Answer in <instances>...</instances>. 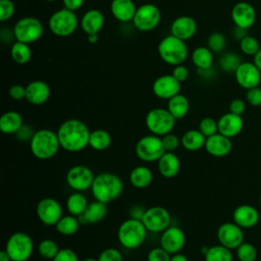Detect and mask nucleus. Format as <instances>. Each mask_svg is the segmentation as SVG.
I'll list each match as a JSON object with an SVG mask.
<instances>
[{
    "mask_svg": "<svg viewBox=\"0 0 261 261\" xmlns=\"http://www.w3.org/2000/svg\"><path fill=\"white\" fill-rule=\"evenodd\" d=\"M90 134L88 125L77 118L66 119L57 129L60 147L70 153L80 152L89 146Z\"/></svg>",
    "mask_w": 261,
    "mask_h": 261,
    "instance_id": "nucleus-1",
    "label": "nucleus"
},
{
    "mask_svg": "<svg viewBox=\"0 0 261 261\" xmlns=\"http://www.w3.org/2000/svg\"><path fill=\"white\" fill-rule=\"evenodd\" d=\"M123 191L120 177L111 172H102L95 176L91 192L95 200L108 204L116 200Z\"/></svg>",
    "mask_w": 261,
    "mask_h": 261,
    "instance_id": "nucleus-2",
    "label": "nucleus"
},
{
    "mask_svg": "<svg viewBox=\"0 0 261 261\" xmlns=\"http://www.w3.org/2000/svg\"><path fill=\"white\" fill-rule=\"evenodd\" d=\"M29 143L32 154L41 160L51 159L61 148L57 133L48 128L36 130Z\"/></svg>",
    "mask_w": 261,
    "mask_h": 261,
    "instance_id": "nucleus-3",
    "label": "nucleus"
},
{
    "mask_svg": "<svg viewBox=\"0 0 261 261\" xmlns=\"http://www.w3.org/2000/svg\"><path fill=\"white\" fill-rule=\"evenodd\" d=\"M147 231L142 220L129 217L120 223L117 229V240L123 248L135 250L143 245Z\"/></svg>",
    "mask_w": 261,
    "mask_h": 261,
    "instance_id": "nucleus-4",
    "label": "nucleus"
},
{
    "mask_svg": "<svg viewBox=\"0 0 261 261\" xmlns=\"http://www.w3.org/2000/svg\"><path fill=\"white\" fill-rule=\"evenodd\" d=\"M158 54L160 58L169 65H179L188 57L189 50L186 41L178 39L171 34L164 37L158 44Z\"/></svg>",
    "mask_w": 261,
    "mask_h": 261,
    "instance_id": "nucleus-5",
    "label": "nucleus"
},
{
    "mask_svg": "<svg viewBox=\"0 0 261 261\" xmlns=\"http://www.w3.org/2000/svg\"><path fill=\"white\" fill-rule=\"evenodd\" d=\"M48 24L53 35L65 38L75 32L79 25V19L74 11L63 7L51 14Z\"/></svg>",
    "mask_w": 261,
    "mask_h": 261,
    "instance_id": "nucleus-6",
    "label": "nucleus"
},
{
    "mask_svg": "<svg viewBox=\"0 0 261 261\" xmlns=\"http://www.w3.org/2000/svg\"><path fill=\"white\" fill-rule=\"evenodd\" d=\"M5 250L12 261H28L34 252V242L27 232L16 231L8 238Z\"/></svg>",
    "mask_w": 261,
    "mask_h": 261,
    "instance_id": "nucleus-7",
    "label": "nucleus"
},
{
    "mask_svg": "<svg viewBox=\"0 0 261 261\" xmlns=\"http://www.w3.org/2000/svg\"><path fill=\"white\" fill-rule=\"evenodd\" d=\"M175 118L167 110V108H153L151 109L145 118L146 126L153 135L162 137L171 133L175 124Z\"/></svg>",
    "mask_w": 261,
    "mask_h": 261,
    "instance_id": "nucleus-8",
    "label": "nucleus"
},
{
    "mask_svg": "<svg viewBox=\"0 0 261 261\" xmlns=\"http://www.w3.org/2000/svg\"><path fill=\"white\" fill-rule=\"evenodd\" d=\"M165 152L161 137L153 134L142 137L135 146L137 157L148 163L157 162Z\"/></svg>",
    "mask_w": 261,
    "mask_h": 261,
    "instance_id": "nucleus-9",
    "label": "nucleus"
},
{
    "mask_svg": "<svg viewBox=\"0 0 261 261\" xmlns=\"http://www.w3.org/2000/svg\"><path fill=\"white\" fill-rule=\"evenodd\" d=\"M12 30L16 41L32 44L42 37L44 27L39 18L35 16H23L15 22Z\"/></svg>",
    "mask_w": 261,
    "mask_h": 261,
    "instance_id": "nucleus-10",
    "label": "nucleus"
},
{
    "mask_svg": "<svg viewBox=\"0 0 261 261\" xmlns=\"http://www.w3.org/2000/svg\"><path fill=\"white\" fill-rule=\"evenodd\" d=\"M161 19L159 8L152 3H145L137 8L133 18L134 27L140 32H150L157 28Z\"/></svg>",
    "mask_w": 261,
    "mask_h": 261,
    "instance_id": "nucleus-11",
    "label": "nucleus"
},
{
    "mask_svg": "<svg viewBox=\"0 0 261 261\" xmlns=\"http://www.w3.org/2000/svg\"><path fill=\"white\" fill-rule=\"evenodd\" d=\"M142 222L150 232H162L170 225L171 216L169 211L162 206H152L145 210Z\"/></svg>",
    "mask_w": 261,
    "mask_h": 261,
    "instance_id": "nucleus-12",
    "label": "nucleus"
},
{
    "mask_svg": "<svg viewBox=\"0 0 261 261\" xmlns=\"http://www.w3.org/2000/svg\"><path fill=\"white\" fill-rule=\"evenodd\" d=\"M36 213L39 220L47 226H55L59 219L63 216L60 203L53 198L41 199L36 207Z\"/></svg>",
    "mask_w": 261,
    "mask_h": 261,
    "instance_id": "nucleus-13",
    "label": "nucleus"
},
{
    "mask_svg": "<svg viewBox=\"0 0 261 261\" xmlns=\"http://www.w3.org/2000/svg\"><path fill=\"white\" fill-rule=\"evenodd\" d=\"M95 175L86 165H74L66 173L67 185L75 192H84L91 189Z\"/></svg>",
    "mask_w": 261,
    "mask_h": 261,
    "instance_id": "nucleus-14",
    "label": "nucleus"
},
{
    "mask_svg": "<svg viewBox=\"0 0 261 261\" xmlns=\"http://www.w3.org/2000/svg\"><path fill=\"white\" fill-rule=\"evenodd\" d=\"M234 79L240 87L249 90L259 86L261 82V71L254 62L243 61L234 71Z\"/></svg>",
    "mask_w": 261,
    "mask_h": 261,
    "instance_id": "nucleus-15",
    "label": "nucleus"
},
{
    "mask_svg": "<svg viewBox=\"0 0 261 261\" xmlns=\"http://www.w3.org/2000/svg\"><path fill=\"white\" fill-rule=\"evenodd\" d=\"M217 239L220 245L233 250L244 243V232L234 222H224L217 229Z\"/></svg>",
    "mask_w": 261,
    "mask_h": 261,
    "instance_id": "nucleus-16",
    "label": "nucleus"
},
{
    "mask_svg": "<svg viewBox=\"0 0 261 261\" xmlns=\"http://www.w3.org/2000/svg\"><path fill=\"white\" fill-rule=\"evenodd\" d=\"M186 244V234L181 228L176 225H169L164 229L160 237V247L170 255L179 253Z\"/></svg>",
    "mask_w": 261,
    "mask_h": 261,
    "instance_id": "nucleus-17",
    "label": "nucleus"
},
{
    "mask_svg": "<svg viewBox=\"0 0 261 261\" xmlns=\"http://www.w3.org/2000/svg\"><path fill=\"white\" fill-rule=\"evenodd\" d=\"M231 20L236 27L249 30L256 21L255 8L246 1H240L233 5L230 12Z\"/></svg>",
    "mask_w": 261,
    "mask_h": 261,
    "instance_id": "nucleus-18",
    "label": "nucleus"
},
{
    "mask_svg": "<svg viewBox=\"0 0 261 261\" xmlns=\"http://www.w3.org/2000/svg\"><path fill=\"white\" fill-rule=\"evenodd\" d=\"M152 91L156 97L168 100L179 93L180 83L172 74H163L153 82Z\"/></svg>",
    "mask_w": 261,
    "mask_h": 261,
    "instance_id": "nucleus-19",
    "label": "nucleus"
},
{
    "mask_svg": "<svg viewBox=\"0 0 261 261\" xmlns=\"http://www.w3.org/2000/svg\"><path fill=\"white\" fill-rule=\"evenodd\" d=\"M197 21L188 15L176 17L170 25V34L184 41L190 40L197 33Z\"/></svg>",
    "mask_w": 261,
    "mask_h": 261,
    "instance_id": "nucleus-20",
    "label": "nucleus"
},
{
    "mask_svg": "<svg viewBox=\"0 0 261 261\" xmlns=\"http://www.w3.org/2000/svg\"><path fill=\"white\" fill-rule=\"evenodd\" d=\"M51 90L44 81H33L25 86V100L32 105H42L50 97Z\"/></svg>",
    "mask_w": 261,
    "mask_h": 261,
    "instance_id": "nucleus-21",
    "label": "nucleus"
},
{
    "mask_svg": "<svg viewBox=\"0 0 261 261\" xmlns=\"http://www.w3.org/2000/svg\"><path fill=\"white\" fill-rule=\"evenodd\" d=\"M218 133L231 139L238 136L244 126V120L242 115H238L231 112H227L220 116L217 120Z\"/></svg>",
    "mask_w": 261,
    "mask_h": 261,
    "instance_id": "nucleus-22",
    "label": "nucleus"
},
{
    "mask_svg": "<svg viewBox=\"0 0 261 261\" xmlns=\"http://www.w3.org/2000/svg\"><path fill=\"white\" fill-rule=\"evenodd\" d=\"M204 148L211 156L223 157L231 151L232 144L229 138L217 133L206 139Z\"/></svg>",
    "mask_w": 261,
    "mask_h": 261,
    "instance_id": "nucleus-23",
    "label": "nucleus"
},
{
    "mask_svg": "<svg viewBox=\"0 0 261 261\" xmlns=\"http://www.w3.org/2000/svg\"><path fill=\"white\" fill-rule=\"evenodd\" d=\"M232 219L242 228H251L258 223L259 212L251 205H240L233 210Z\"/></svg>",
    "mask_w": 261,
    "mask_h": 261,
    "instance_id": "nucleus-24",
    "label": "nucleus"
},
{
    "mask_svg": "<svg viewBox=\"0 0 261 261\" xmlns=\"http://www.w3.org/2000/svg\"><path fill=\"white\" fill-rule=\"evenodd\" d=\"M137 8L133 0H112L110 3L111 14L122 23L133 21Z\"/></svg>",
    "mask_w": 261,
    "mask_h": 261,
    "instance_id": "nucleus-25",
    "label": "nucleus"
},
{
    "mask_svg": "<svg viewBox=\"0 0 261 261\" xmlns=\"http://www.w3.org/2000/svg\"><path fill=\"white\" fill-rule=\"evenodd\" d=\"M105 22L103 13L98 9H90L84 13L81 19V27L86 35L98 34Z\"/></svg>",
    "mask_w": 261,
    "mask_h": 261,
    "instance_id": "nucleus-26",
    "label": "nucleus"
},
{
    "mask_svg": "<svg viewBox=\"0 0 261 261\" xmlns=\"http://www.w3.org/2000/svg\"><path fill=\"white\" fill-rule=\"evenodd\" d=\"M159 173L166 178H172L177 175L180 169V161L173 152H165L157 161Z\"/></svg>",
    "mask_w": 261,
    "mask_h": 261,
    "instance_id": "nucleus-27",
    "label": "nucleus"
},
{
    "mask_svg": "<svg viewBox=\"0 0 261 261\" xmlns=\"http://www.w3.org/2000/svg\"><path fill=\"white\" fill-rule=\"evenodd\" d=\"M22 124V117L17 111H7L0 117V130L5 135L15 134Z\"/></svg>",
    "mask_w": 261,
    "mask_h": 261,
    "instance_id": "nucleus-28",
    "label": "nucleus"
},
{
    "mask_svg": "<svg viewBox=\"0 0 261 261\" xmlns=\"http://www.w3.org/2000/svg\"><path fill=\"white\" fill-rule=\"evenodd\" d=\"M107 214V204L95 200L94 202L89 203L85 212L81 217L85 223H98L104 219Z\"/></svg>",
    "mask_w": 261,
    "mask_h": 261,
    "instance_id": "nucleus-29",
    "label": "nucleus"
},
{
    "mask_svg": "<svg viewBox=\"0 0 261 261\" xmlns=\"http://www.w3.org/2000/svg\"><path fill=\"white\" fill-rule=\"evenodd\" d=\"M129 181L137 189H145L152 182L153 173L151 169L145 165H139L129 172Z\"/></svg>",
    "mask_w": 261,
    "mask_h": 261,
    "instance_id": "nucleus-30",
    "label": "nucleus"
},
{
    "mask_svg": "<svg viewBox=\"0 0 261 261\" xmlns=\"http://www.w3.org/2000/svg\"><path fill=\"white\" fill-rule=\"evenodd\" d=\"M206 137L199 129H189L180 138V144L188 151H198L205 147Z\"/></svg>",
    "mask_w": 261,
    "mask_h": 261,
    "instance_id": "nucleus-31",
    "label": "nucleus"
},
{
    "mask_svg": "<svg viewBox=\"0 0 261 261\" xmlns=\"http://www.w3.org/2000/svg\"><path fill=\"white\" fill-rule=\"evenodd\" d=\"M190 109V103L185 95L177 94L167 100V110L175 119L184 118Z\"/></svg>",
    "mask_w": 261,
    "mask_h": 261,
    "instance_id": "nucleus-32",
    "label": "nucleus"
},
{
    "mask_svg": "<svg viewBox=\"0 0 261 261\" xmlns=\"http://www.w3.org/2000/svg\"><path fill=\"white\" fill-rule=\"evenodd\" d=\"M191 59L198 70L208 69L211 68L213 64V52L208 47L200 46L193 50Z\"/></svg>",
    "mask_w": 261,
    "mask_h": 261,
    "instance_id": "nucleus-33",
    "label": "nucleus"
},
{
    "mask_svg": "<svg viewBox=\"0 0 261 261\" xmlns=\"http://www.w3.org/2000/svg\"><path fill=\"white\" fill-rule=\"evenodd\" d=\"M89 203L87 198L82 192H74L70 194L66 200V208L69 214L74 216H81L84 214Z\"/></svg>",
    "mask_w": 261,
    "mask_h": 261,
    "instance_id": "nucleus-34",
    "label": "nucleus"
},
{
    "mask_svg": "<svg viewBox=\"0 0 261 261\" xmlns=\"http://www.w3.org/2000/svg\"><path fill=\"white\" fill-rule=\"evenodd\" d=\"M10 55L15 63L20 65L27 64L32 58V49L30 44L15 41L10 48Z\"/></svg>",
    "mask_w": 261,
    "mask_h": 261,
    "instance_id": "nucleus-35",
    "label": "nucleus"
},
{
    "mask_svg": "<svg viewBox=\"0 0 261 261\" xmlns=\"http://www.w3.org/2000/svg\"><path fill=\"white\" fill-rule=\"evenodd\" d=\"M111 141L110 134L105 129L99 128L91 132L89 146L96 151H103L110 146Z\"/></svg>",
    "mask_w": 261,
    "mask_h": 261,
    "instance_id": "nucleus-36",
    "label": "nucleus"
},
{
    "mask_svg": "<svg viewBox=\"0 0 261 261\" xmlns=\"http://www.w3.org/2000/svg\"><path fill=\"white\" fill-rule=\"evenodd\" d=\"M80 227V221L74 215H63L59 221L56 223L55 228L57 232L62 236H72L74 234Z\"/></svg>",
    "mask_w": 261,
    "mask_h": 261,
    "instance_id": "nucleus-37",
    "label": "nucleus"
},
{
    "mask_svg": "<svg viewBox=\"0 0 261 261\" xmlns=\"http://www.w3.org/2000/svg\"><path fill=\"white\" fill-rule=\"evenodd\" d=\"M204 259L205 261H232L231 250L220 244L214 245L207 249Z\"/></svg>",
    "mask_w": 261,
    "mask_h": 261,
    "instance_id": "nucleus-38",
    "label": "nucleus"
},
{
    "mask_svg": "<svg viewBox=\"0 0 261 261\" xmlns=\"http://www.w3.org/2000/svg\"><path fill=\"white\" fill-rule=\"evenodd\" d=\"M242 59L240 55L233 52H226L221 55L219 58V66L225 72H233L238 69L240 64L242 63Z\"/></svg>",
    "mask_w": 261,
    "mask_h": 261,
    "instance_id": "nucleus-39",
    "label": "nucleus"
},
{
    "mask_svg": "<svg viewBox=\"0 0 261 261\" xmlns=\"http://www.w3.org/2000/svg\"><path fill=\"white\" fill-rule=\"evenodd\" d=\"M59 247L57 243L51 239H45L41 241L38 245V252L44 259L53 260L54 257L59 252Z\"/></svg>",
    "mask_w": 261,
    "mask_h": 261,
    "instance_id": "nucleus-40",
    "label": "nucleus"
},
{
    "mask_svg": "<svg viewBox=\"0 0 261 261\" xmlns=\"http://www.w3.org/2000/svg\"><path fill=\"white\" fill-rule=\"evenodd\" d=\"M240 48L241 51L248 56H254L260 50L259 41L254 37L247 35L240 41Z\"/></svg>",
    "mask_w": 261,
    "mask_h": 261,
    "instance_id": "nucleus-41",
    "label": "nucleus"
},
{
    "mask_svg": "<svg viewBox=\"0 0 261 261\" xmlns=\"http://www.w3.org/2000/svg\"><path fill=\"white\" fill-rule=\"evenodd\" d=\"M225 45H226V39L222 33L214 32L209 35L207 40V47L213 53L222 52L225 48Z\"/></svg>",
    "mask_w": 261,
    "mask_h": 261,
    "instance_id": "nucleus-42",
    "label": "nucleus"
},
{
    "mask_svg": "<svg viewBox=\"0 0 261 261\" xmlns=\"http://www.w3.org/2000/svg\"><path fill=\"white\" fill-rule=\"evenodd\" d=\"M236 251L240 261H255L257 258V250L252 244L244 242L236 249Z\"/></svg>",
    "mask_w": 261,
    "mask_h": 261,
    "instance_id": "nucleus-43",
    "label": "nucleus"
},
{
    "mask_svg": "<svg viewBox=\"0 0 261 261\" xmlns=\"http://www.w3.org/2000/svg\"><path fill=\"white\" fill-rule=\"evenodd\" d=\"M199 130L206 137H211L218 133V123L212 117H204L199 122Z\"/></svg>",
    "mask_w": 261,
    "mask_h": 261,
    "instance_id": "nucleus-44",
    "label": "nucleus"
},
{
    "mask_svg": "<svg viewBox=\"0 0 261 261\" xmlns=\"http://www.w3.org/2000/svg\"><path fill=\"white\" fill-rule=\"evenodd\" d=\"M0 20H9L15 13V5L12 0H0Z\"/></svg>",
    "mask_w": 261,
    "mask_h": 261,
    "instance_id": "nucleus-45",
    "label": "nucleus"
},
{
    "mask_svg": "<svg viewBox=\"0 0 261 261\" xmlns=\"http://www.w3.org/2000/svg\"><path fill=\"white\" fill-rule=\"evenodd\" d=\"M171 255L162 247H156L149 251L147 261H170Z\"/></svg>",
    "mask_w": 261,
    "mask_h": 261,
    "instance_id": "nucleus-46",
    "label": "nucleus"
},
{
    "mask_svg": "<svg viewBox=\"0 0 261 261\" xmlns=\"http://www.w3.org/2000/svg\"><path fill=\"white\" fill-rule=\"evenodd\" d=\"M161 139H162V143H163V146H164V149L166 152H173L174 150H176L178 148L179 143H180V140L178 139V137L172 133L162 136Z\"/></svg>",
    "mask_w": 261,
    "mask_h": 261,
    "instance_id": "nucleus-47",
    "label": "nucleus"
},
{
    "mask_svg": "<svg viewBox=\"0 0 261 261\" xmlns=\"http://www.w3.org/2000/svg\"><path fill=\"white\" fill-rule=\"evenodd\" d=\"M98 261H122V255L117 249L107 248L100 253Z\"/></svg>",
    "mask_w": 261,
    "mask_h": 261,
    "instance_id": "nucleus-48",
    "label": "nucleus"
},
{
    "mask_svg": "<svg viewBox=\"0 0 261 261\" xmlns=\"http://www.w3.org/2000/svg\"><path fill=\"white\" fill-rule=\"evenodd\" d=\"M246 100L251 106H254V107L261 106V88L258 86V87L247 90Z\"/></svg>",
    "mask_w": 261,
    "mask_h": 261,
    "instance_id": "nucleus-49",
    "label": "nucleus"
},
{
    "mask_svg": "<svg viewBox=\"0 0 261 261\" xmlns=\"http://www.w3.org/2000/svg\"><path fill=\"white\" fill-rule=\"evenodd\" d=\"M52 261H80L76 253L69 249V248H63L60 249L57 255L54 257Z\"/></svg>",
    "mask_w": 261,
    "mask_h": 261,
    "instance_id": "nucleus-50",
    "label": "nucleus"
},
{
    "mask_svg": "<svg viewBox=\"0 0 261 261\" xmlns=\"http://www.w3.org/2000/svg\"><path fill=\"white\" fill-rule=\"evenodd\" d=\"M35 134V130L33 129V127L30 125V124H27V123H23L21 125V127L14 134L15 137L19 140V141H31V139L33 138Z\"/></svg>",
    "mask_w": 261,
    "mask_h": 261,
    "instance_id": "nucleus-51",
    "label": "nucleus"
},
{
    "mask_svg": "<svg viewBox=\"0 0 261 261\" xmlns=\"http://www.w3.org/2000/svg\"><path fill=\"white\" fill-rule=\"evenodd\" d=\"M8 94L11 99L16 100V101L25 99V87H23L22 85H18V84L13 85L9 88Z\"/></svg>",
    "mask_w": 261,
    "mask_h": 261,
    "instance_id": "nucleus-52",
    "label": "nucleus"
},
{
    "mask_svg": "<svg viewBox=\"0 0 261 261\" xmlns=\"http://www.w3.org/2000/svg\"><path fill=\"white\" fill-rule=\"evenodd\" d=\"M245 110H246V104L242 99L236 98L230 101L229 112L238 114V115H242L245 112Z\"/></svg>",
    "mask_w": 261,
    "mask_h": 261,
    "instance_id": "nucleus-53",
    "label": "nucleus"
},
{
    "mask_svg": "<svg viewBox=\"0 0 261 261\" xmlns=\"http://www.w3.org/2000/svg\"><path fill=\"white\" fill-rule=\"evenodd\" d=\"M179 83H182L185 82L188 76H189V69L188 67H186L185 65L182 64H179V65H175L173 67V70H172V73H171Z\"/></svg>",
    "mask_w": 261,
    "mask_h": 261,
    "instance_id": "nucleus-54",
    "label": "nucleus"
},
{
    "mask_svg": "<svg viewBox=\"0 0 261 261\" xmlns=\"http://www.w3.org/2000/svg\"><path fill=\"white\" fill-rule=\"evenodd\" d=\"M84 1L85 0H62V3L64 8L75 12L83 6Z\"/></svg>",
    "mask_w": 261,
    "mask_h": 261,
    "instance_id": "nucleus-55",
    "label": "nucleus"
},
{
    "mask_svg": "<svg viewBox=\"0 0 261 261\" xmlns=\"http://www.w3.org/2000/svg\"><path fill=\"white\" fill-rule=\"evenodd\" d=\"M146 209H144L142 206H134L130 208L129 214H130V218H136V219H142V216L144 214Z\"/></svg>",
    "mask_w": 261,
    "mask_h": 261,
    "instance_id": "nucleus-56",
    "label": "nucleus"
},
{
    "mask_svg": "<svg viewBox=\"0 0 261 261\" xmlns=\"http://www.w3.org/2000/svg\"><path fill=\"white\" fill-rule=\"evenodd\" d=\"M247 35H248V34H247V30L234 25V28H233V33H232V36H233L234 39H237V40L240 42V41H241L244 37H246Z\"/></svg>",
    "mask_w": 261,
    "mask_h": 261,
    "instance_id": "nucleus-57",
    "label": "nucleus"
},
{
    "mask_svg": "<svg viewBox=\"0 0 261 261\" xmlns=\"http://www.w3.org/2000/svg\"><path fill=\"white\" fill-rule=\"evenodd\" d=\"M253 62H254V64L259 68V70L261 71V48H260V50L253 56Z\"/></svg>",
    "mask_w": 261,
    "mask_h": 261,
    "instance_id": "nucleus-58",
    "label": "nucleus"
},
{
    "mask_svg": "<svg viewBox=\"0 0 261 261\" xmlns=\"http://www.w3.org/2000/svg\"><path fill=\"white\" fill-rule=\"evenodd\" d=\"M170 261H189V260H188V258L186 257V255L180 254V253H176V254L171 255Z\"/></svg>",
    "mask_w": 261,
    "mask_h": 261,
    "instance_id": "nucleus-59",
    "label": "nucleus"
},
{
    "mask_svg": "<svg viewBox=\"0 0 261 261\" xmlns=\"http://www.w3.org/2000/svg\"><path fill=\"white\" fill-rule=\"evenodd\" d=\"M0 261H12L5 249L0 252Z\"/></svg>",
    "mask_w": 261,
    "mask_h": 261,
    "instance_id": "nucleus-60",
    "label": "nucleus"
},
{
    "mask_svg": "<svg viewBox=\"0 0 261 261\" xmlns=\"http://www.w3.org/2000/svg\"><path fill=\"white\" fill-rule=\"evenodd\" d=\"M87 39H88L89 43H91V44H95V43H97V41L99 40V36H98V34L87 35Z\"/></svg>",
    "mask_w": 261,
    "mask_h": 261,
    "instance_id": "nucleus-61",
    "label": "nucleus"
},
{
    "mask_svg": "<svg viewBox=\"0 0 261 261\" xmlns=\"http://www.w3.org/2000/svg\"><path fill=\"white\" fill-rule=\"evenodd\" d=\"M83 261H98V258L96 259V258H93V257H89V258L84 259Z\"/></svg>",
    "mask_w": 261,
    "mask_h": 261,
    "instance_id": "nucleus-62",
    "label": "nucleus"
},
{
    "mask_svg": "<svg viewBox=\"0 0 261 261\" xmlns=\"http://www.w3.org/2000/svg\"><path fill=\"white\" fill-rule=\"evenodd\" d=\"M44 1H47V2H55L57 0H44Z\"/></svg>",
    "mask_w": 261,
    "mask_h": 261,
    "instance_id": "nucleus-63",
    "label": "nucleus"
},
{
    "mask_svg": "<svg viewBox=\"0 0 261 261\" xmlns=\"http://www.w3.org/2000/svg\"><path fill=\"white\" fill-rule=\"evenodd\" d=\"M260 205H261V195H260Z\"/></svg>",
    "mask_w": 261,
    "mask_h": 261,
    "instance_id": "nucleus-64",
    "label": "nucleus"
}]
</instances>
